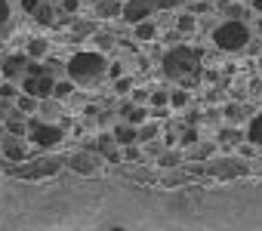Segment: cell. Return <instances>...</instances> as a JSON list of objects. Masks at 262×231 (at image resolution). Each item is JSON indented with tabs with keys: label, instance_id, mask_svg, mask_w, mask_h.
I'll list each match as a JSON object with an SVG mask.
<instances>
[{
	"label": "cell",
	"instance_id": "obj_1",
	"mask_svg": "<svg viewBox=\"0 0 262 231\" xmlns=\"http://www.w3.org/2000/svg\"><path fill=\"white\" fill-rule=\"evenodd\" d=\"M164 74L179 80V83H185V86L198 83V77H201V56L194 50H188V47H176L164 59Z\"/></svg>",
	"mask_w": 262,
	"mask_h": 231
},
{
	"label": "cell",
	"instance_id": "obj_2",
	"mask_svg": "<svg viewBox=\"0 0 262 231\" xmlns=\"http://www.w3.org/2000/svg\"><path fill=\"white\" fill-rule=\"evenodd\" d=\"M105 68H108V62L102 53H77L68 62V77L77 83H93L96 77L105 74Z\"/></svg>",
	"mask_w": 262,
	"mask_h": 231
},
{
	"label": "cell",
	"instance_id": "obj_3",
	"mask_svg": "<svg viewBox=\"0 0 262 231\" xmlns=\"http://www.w3.org/2000/svg\"><path fill=\"white\" fill-rule=\"evenodd\" d=\"M213 43H216L219 50H225V53H237V50H244V47L250 43V31H247L244 22L231 19V22H222V25L213 31Z\"/></svg>",
	"mask_w": 262,
	"mask_h": 231
},
{
	"label": "cell",
	"instance_id": "obj_4",
	"mask_svg": "<svg viewBox=\"0 0 262 231\" xmlns=\"http://www.w3.org/2000/svg\"><path fill=\"white\" fill-rule=\"evenodd\" d=\"M59 170H62V160H56V157H40L28 167H13V164L7 167V173L22 176V179H43V176H56Z\"/></svg>",
	"mask_w": 262,
	"mask_h": 231
},
{
	"label": "cell",
	"instance_id": "obj_5",
	"mask_svg": "<svg viewBox=\"0 0 262 231\" xmlns=\"http://www.w3.org/2000/svg\"><path fill=\"white\" fill-rule=\"evenodd\" d=\"M176 0H129L123 7V19L129 25H139L142 19H148L155 10H164V7H173Z\"/></svg>",
	"mask_w": 262,
	"mask_h": 231
},
{
	"label": "cell",
	"instance_id": "obj_6",
	"mask_svg": "<svg viewBox=\"0 0 262 231\" xmlns=\"http://www.w3.org/2000/svg\"><path fill=\"white\" fill-rule=\"evenodd\" d=\"M31 142L40 145V148H56L62 142V127L56 124H43V121H31Z\"/></svg>",
	"mask_w": 262,
	"mask_h": 231
},
{
	"label": "cell",
	"instance_id": "obj_7",
	"mask_svg": "<svg viewBox=\"0 0 262 231\" xmlns=\"http://www.w3.org/2000/svg\"><path fill=\"white\" fill-rule=\"evenodd\" d=\"M207 173L216 176V179H231V176H244L247 173V164L244 160H216V164H210Z\"/></svg>",
	"mask_w": 262,
	"mask_h": 231
},
{
	"label": "cell",
	"instance_id": "obj_8",
	"mask_svg": "<svg viewBox=\"0 0 262 231\" xmlns=\"http://www.w3.org/2000/svg\"><path fill=\"white\" fill-rule=\"evenodd\" d=\"M25 96H31V99H47V96H53V77H50V74L28 77V80H25Z\"/></svg>",
	"mask_w": 262,
	"mask_h": 231
},
{
	"label": "cell",
	"instance_id": "obj_9",
	"mask_svg": "<svg viewBox=\"0 0 262 231\" xmlns=\"http://www.w3.org/2000/svg\"><path fill=\"white\" fill-rule=\"evenodd\" d=\"M68 167L77 170V173H83V176H96L99 173V157L96 154H71Z\"/></svg>",
	"mask_w": 262,
	"mask_h": 231
},
{
	"label": "cell",
	"instance_id": "obj_10",
	"mask_svg": "<svg viewBox=\"0 0 262 231\" xmlns=\"http://www.w3.org/2000/svg\"><path fill=\"white\" fill-rule=\"evenodd\" d=\"M0 145H4V154H7V160L10 164H16V160H25L28 157V151H25V145H22V139H4V142H0Z\"/></svg>",
	"mask_w": 262,
	"mask_h": 231
},
{
	"label": "cell",
	"instance_id": "obj_11",
	"mask_svg": "<svg viewBox=\"0 0 262 231\" xmlns=\"http://www.w3.org/2000/svg\"><path fill=\"white\" fill-rule=\"evenodd\" d=\"M96 148L108 157V160H120V148H117V142H114V136H99V142H96Z\"/></svg>",
	"mask_w": 262,
	"mask_h": 231
},
{
	"label": "cell",
	"instance_id": "obj_12",
	"mask_svg": "<svg viewBox=\"0 0 262 231\" xmlns=\"http://www.w3.org/2000/svg\"><path fill=\"white\" fill-rule=\"evenodd\" d=\"M22 68H25V56H10V59L4 62V77L16 80V77L22 74Z\"/></svg>",
	"mask_w": 262,
	"mask_h": 231
},
{
	"label": "cell",
	"instance_id": "obj_13",
	"mask_svg": "<svg viewBox=\"0 0 262 231\" xmlns=\"http://www.w3.org/2000/svg\"><path fill=\"white\" fill-rule=\"evenodd\" d=\"M117 13H120V0H99L96 4V16L99 19H111Z\"/></svg>",
	"mask_w": 262,
	"mask_h": 231
},
{
	"label": "cell",
	"instance_id": "obj_14",
	"mask_svg": "<svg viewBox=\"0 0 262 231\" xmlns=\"http://www.w3.org/2000/svg\"><path fill=\"white\" fill-rule=\"evenodd\" d=\"M247 142H253V145H262V111H259L256 118L250 121V130H247Z\"/></svg>",
	"mask_w": 262,
	"mask_h": 231
},
{
	"label": "cell",
	"instance_id": "obj_15",
	"mask_svg": "<svg viewBox=\"0 0 262 231\" xmlns=\"http://www.w3.org/2000/svg\"><path fill=\"white\" fill-rule=\"evenodd\" d=\"M114 142L117 145H133L136 142V130L133 127H117L114 130Z\"/></svg>",
	"mask_w": 262,
	"mask_h": 231
},
{
	"label": "cell",
	"instance_id": "obj_16",
	"mask_svg": "<svg viewBox=\"0 0 262 231\" xmlns=\"http://www.w3.org/2000/svg\"><path fill=\"white\" fill-rule=\"evenodd\" d=\"M34 19H37L40 25H53V7H50V4H40V7L34 10Z\"/></svg>",
	"mask_w": 262,
	"mask_h": 231
},
{
	"label": "cell",
	"instance_id": "obj_17",
	"mask_svg": "<svg viewBox=\"0 0 262 231\" xmlns=\"http://www.w3.org/2000/svg\"><path fill=\"white\" fill-rule=\"evenodd\" d=\"M74 93V86H71V80H62V83H53V96L56 99H68Z\"/></svg>",
	"mask_w": 262,
	"mask_h": 231
},
{
	"label": "cell",
	"instance_id": "obj_18",
	"mask_svg": "<svg viewBox=\"0 0 262 231\" xmlns=\"http://www.w3.org/2000/svg\"><path fill=\"white\" fill-rule=\"evenodd\" d=\"M136 37H139V40H151V37H155V25H151V22H139V25H136Z\"/></svg>",
	"mask_w": 262,
	"mask_h": 231
},
{
	"label": "cell",
	"instance_id": "obj_19",
	"mask_svg": "<svg viewBox=\"0 0 262 231\" xmlns=\"http://www.w3.org/2000/svg\"><path fill=\"white\" fill-rule=\"evenodd\" d=\"M167 105H173V108H185V105H188V93H185V89H176V93L170 96Z\"/></svg>",
	"mask_w": 262,
	"mask_h": 231
},
{
	"label": "cell",
	"instance_id": "obj_20",
	"mask_svg": "<svg viewBox=\"0 0 262 231\" xmlns=\"http://www.w3.org/2000/svg\"><path fill=\"white\" fill-rule=\"evenodd\" d=\"M219 139H222V145H237V142H244L234 130H222V133H219Z\"/></svg>",
	"mask_w": 262,
	"mask_h": 231
},
{
	"label": "cell",
	"instance_id": "obj_21",
	"mask_svg": "<svg viewBox=\"0 0 262 231\" xmlns=\"http://www.w3.org/2000/svg\"><path fill=\"white\" fill-rule=\"evenodd\" d=\"M28 53H31L34 59H40V56L47 53V40H31V47H28Z\"/></svg>",
	"mask_w": 262,
	"mask_h": 231
},
{
	"label": "cell",
	"instance_id": "obj_22",
	"mask_svg": "<svg viewBox=\"0 0 262 231\" xmlns=\"http://www.w3.org/2000/svg\"><path fill=\"white\" fill-rule=\"evenodd\" d=\"M170 102V93H164V89H155L151 93V105H158V108H164Z\"/></svg>",
	"mask_w": 262,
	"mask_h": 231
},
{
	"label": "cell",
	"instance_id": "obj_23",
	"mask_svg": "<svg viewBox=\"0 0 262 231\" xmlns=\"http://www.w3.org/2000/svg\"><path fill=\"white\" fill-rule=\"evenodd\" d=\"M250 108H241V105H228L225 114H228V121H241V114H247Z\"/></svg>",
	"mask_w": 262,
	"mask_h": 231
},
{
	"label": "cell",
	"instance_id": "obj_24",
	"mask_svg": "<svg viewBox=\"0 0 262 231\" xmlns=\"http://www.w3.org/2000/svg\"><path fill=\"white\" fill-rule=\"evenodd\" d=\"M10 136L13 139H22L25 136V124L22 121H10Z\"/></svg>",
	"mask_w": 262,
	"mask_h": 231
},
{
	"label": "cell",
	"instance_id": "obj_25",
	"mask_svg": "<svg viewBox=\"0 0 262 231\" xmlns=\"http://www.w3.org/2000/svg\"><path fill=\"white\" fill-rule=\"evenodd\" d=\"M155 136H158V127H142V130L136 133L139 142H148V139H155Z\"/></svg>",
	"mask_w": 262,
	"mask_h": 231
},
{
	"label": "cell",
	"instance_id": "obj_26",
	"mask_svg": "<svg viewBox=\"0 0 262 231\" xmlns=\"http://www.w3.org/2000/svg\"><path fill=\"white\" fill-rule=\"evenodd\" d=\"M145 121V111L142 108H129V124H142Z\"/></svg>",
	"mask_w": 262,
	"mask_h": 231
},
{
	"label": "cell",
	"instance_id": "obj_27",
	"mask_svg": "<svg viewBox=\"0 0 262 231\" xmlns=\"http://www.w3.org/2000/svg\"><path fill=\"white\" fill-rule=\"evenodd\" d=\"M0 96H4V99H16V96H19V89H16L13 83H4V86H0Z\"/></svg>",
	"mask_w": 262,
	"mask_h": 231
},
{
	"label": "cell",
	"instance_id": "obj_28",
	"mask_svg": "<svg viewBox=\"0 0 262 231\" xmlns=\"http://www.w3.org/2000/svg\"><path fill=\"white\" fill-rule=\"evenodd\" d=\"M34 102H37V99H31V96H22V99H19V111H34Z\"/></svg>",
	"mask_w": 262,
	"mask_h": 231
},
{
	"label": "cell",
	"instance_id": "obj_29",
	"mask_svg": "<svg viewBox=\"0 0 262 231\" xmlns=\"http://www.w3.org/2000/svg\"><path fill=\"white\" fill-rule=\"evenodd\" d=\"M10 19V4L7 0H0V22H7Z\"/></svg>",
	"mask_w": 262,
	"mask_h": 231
},
{
	"label": "cell",
	"instance_id": "obj_30",
	"mask_svg": "<svg viewBox=\"0 0 262 231\" xmlns=\"http://www.w3.org/2000/svg\"><path fill=\"white\" fill-rule=\"evenodd\" d=\"M179 28H182V31H191V28H194V19H191V16H182Z\"/></svg>",
	"mask_w": 262,
	"mask_h": 231
},
{
	"label": "cell",
	"instance_id": "obj_31",
	"mask_svg": "<svg viewBox=\"0 0 262 231\" xmlns=\"http://www.w3.org/2000/svg\"><path fill=\"white\" fill-rule=\"evenodd\" d=\"M129 86H133V83H129V80H126V77H117V93H126V89H129Z\"/></svg>",
	"mask_w": 262,
	"mask_h": 231
},
{
	"label": "cell",
	"instance_id": "obj_32",
	"mask_svg": "<svg viewBox=\"0 0 262 231\" xmlns=\"http://www.w3.org/2000/svg\"><path fill=\"white\" fill-rule=\"evenodd\" d=\"M194 142H198V133H191V130H188V133L182 136V145H194Z\"/></svg>",
	"mask_w": 262,
	"mask_h": 231
},
{
	"label": "cell",
	"instance_id": "obj_33",
	"mask_svg": "<svg viewBox=\"0 0 262 231\" xmlns=\"http://www.w3.org/2000/svg\"><path fill=\"white\" fill-rule=\"evenodd\" d=\"M176 164H179V157H176V154H167V157L161 160V167H176Z\"/></svg>",
	"mask_w": 262,
	"mask_h": 231
},
{
	"label": "cell",
	"instance_id": "obj_34",
	"mask_svg": "<svg viewBox=\"0 0 262 231\" xmlns=\"http://www.w3.org/2000/svg\"><path fill=\"white\" fill-rule=\"evenodd\" d=\"M22 7H25V10H28V13H34V10H37V7H40V0H22Z\"/></svg>",
	"mask_w": 262,
	"mask_h": 231
},
{
	"label": "cell",
	"instance_id": "obj_35",
	"mask_svg": "<svg viewBox=\"0 0 262 231\" xmlns=\"http://www.w3.org/2000/svg\"><path fill=\"white\" fill-rule=\"evenodd\" d=\"M111 43H114V40H111V37H108V34H99V47H102V50H108V47H111Z\"/></svg>",
	"mask_w": 262,
	"mask_h": 231
},
{
	"label": "cell",
	"instance_id": "obj_36",
	"mask_svg": "<svg viewBox=\"0 0 262 231\" xmlns=\"http://www.w3.org/2000/svg\"><path fill=\"white\" fill-rule=\"evenodd\" d=\"M210 151H213V148H210V145H201V148H194V157H207V154H210Z\"/></svg>",
	"mask_w": 262,
	"mask_h": 231
},
{
	"label": "cell",
	"instance_id": "obj_37",
	"mask_svg": "<svg viewBox=\"0 0 262 231\" xmlns=\"http://www.w3.org/2000/svg\"><path fill=\"white\" fill-rule=\"evenodd\" d=\"M126 157H129V160H139V151H136L133 145H126Z\"/></svg>",
	"mask_w": 262,
	"mask_h": 231
},
{
	"label": "cell",
	"instance_id": "obj_38",
	"mask_svg": "<svg viewBox=\"0 0 262 231\" xmlns=\"http://www.w3.org/2000/svg\"><path fill=\"white\" fill-rule=\"evenodd\" d=\"M62 7H65L68 13H74V10H77V0H62Z\"/></svg>",
	"mask_w": 262,
	"mask_h": 231
},
{
	"label": "cell",
	"instance_id": "obj_39",
	"mask_svg": "<svg viewBox=\"0 0 262 231\" xmlns=\"http://www.w3.org/2000/svg\"><path fill=\"white\" fill-rule=\"evenodd\" d=\"M253 10H259V13H262V0H253Z\"/></svg>",
	"mask_w": 262,
	"mask_h": 231
},
{
	"label": "cell",
	"instance_id": "obj_40",
	"mask_svg": "<svg viewBox=\"0 0 262 231\" xmlns=\"http://www.w3.org/2000/svg\"><path fill=\"white\" fill-rule=\"evenodd\" d=\"M111 231H123V228H111Z\"/></svg>",
	"mask_w": 262,
	"mask_h": 231
},
{
	"label": "cell",
	"instance_id": "obj_41",
	"mask_svg": "<svg viewBox=\"0 0 262 231\" xmlns=\"http://www.w3.org/2000/svg\"><path fill=\"white\" fill-rule=\"evenodd\" d=\"M259 68H262V65H259Z\"/></svg>",
	"mask_w": 262,
	"mask_h": 231
}]
</instances>
